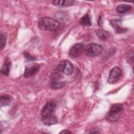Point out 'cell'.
I'll list each match as a JSON object with an SVG mask.
<instances>
[{"instance_id":"obj_5","label":"cell","mask_w":134,"mask_h":134,"mask_svg":"<svg viewBox=\"0 0 134 134\" xmlns=\"http://www.w3.org/2000/svg\"><path fill=\"white\" fill-rule=\"evenodd\" d=\"M59 68L61 71L65 74H72L74 70V67L73 64L68 60H63L59 64Z\"/></svg>"},{"instance_id":"obj_3","label":"cell","mask_w":134,"mask_h":134,"mask_svg":"<svg viewBox=\"0 0 134 134\" xmlns=\"http://www.w3.org/2000/svg\"><path fill=\"white\" fill-rule=\"evenodd\" d=\"M103 51V46L97 43H90L85 49L86 55L91 58L98 56L102 53Z\"/></svg>"},{"instance_id":"obj_11","label":"cell","mask_w":134,"mask_h":134,"mask_svg":"<svg viewBox=\"0 0 134 134\" xmlns=\"http://www.w3.org/2000/svg\"><path fill=\"white\" fill-rule=\"evenodd\" d=\"M11 61L9 59H7L3 65H2L1 69V72L2 74L5 75H8L9 74L10 68H11Z\"/></svg>"},{"instance_id":"obj_19","label":"cell","mask_w":134,"mask_h":134,"mask_svg":"<svg viewBox=\"0 0 134 134\" xmlns=\"http://www.w3.org/2000/svg\"><path fill=\"white\" fill-rule=\"evenodd\" d=\"M25 57L27 60H28L29 61H34L36 60V59L34 57L31 56L30 54H29L28 53H27V52L25 53Z\"/></svg>"},{"instance_id":"obj_14","label":"cell","mask_w":134,"mask_h":134,"mask_svg":"<svg viewBox=\"0 0 134 134\" xmlns=\"http://www.w3.org/2000/svg\"><path fill=\"white\" fill-rule=\"evenodd\" d=\"M65 82L59 80L58 77H54L51 81V87L53 89L61 88L65 85Z\"/></svg>"},{"instance_id":"obj_12","label":"cell","mask_w":134,"mask_h":134,"mask_svg":"<svg viewBox=\"0 0 134 134\" xmlns=\"http://www.w3.org/2000/svg\"><path fill=\"white\" fill-rule=\"evenodd\" d=\"M74 1L72 0H62V1H58L55 0L52 1V4L54 5L58 6H62V7H66V6H70L74 4Z\"/></svg>"},{"instance_id":"obj_6","label":"cell","mask_w":134,"mask_h":134,"mask_svg":"<svg viewBox=\"0 0 134 134\" xmlns=\"http://www.w3.org/2000/svg\"><path fill=\"white\" fill-rule=\"evenodd\" d=\"M121 70L118 66H115L110 71L109 75L107 81L110 84H113L116 82L121 75Z\"/></svg>"},{"instance_id":"obj_1","label":"cell","mask_w":134,"mask_h":134,"mask_svg":"<svg viewBox=\"0 0 134 134\" xmlns=\"http://www.w3.org/2000/svg\"><path fill=\"white\" fill-rule=\"evenodd\" d=\"M38 26L42 30L51 31L57 30L60 27V24L52 18L44 17L39 20Z\"/></svg>"},{"instance_id":"obj_13","label":"cell","mask_w":134,"mask_h":134,"mask_svg":"<svg viewBox=\"0 0 134 134\" xmlns=\"http://www.w3.org/2000/svg\"><path fill=\"white\" fill-rule=\"evenodd\" d=\"M131 9V6L127 4H122L116 7V10L119 14H125L128 12Z\"/></svg>"},{"instance_id":"obj_20","label":"cell","mask_w":134,"mask_h":134,"mask_svg":"<svg viewBox=\"0 0 134 134\" xmlns=\"http://www.w3.org/2000/svg\"><path fill=\"white\" fill-rule=\"evenodd\" d=\"M71 133V132L67 129H64L60 132V133Z\"/></svg>"},{"instance_id":"obj_4","label":"cell","mask_w":134,"mask_h":134,"mask_svg":"<svg viewBox=\"0 0 134 134\" xmlns=\"http://www.w3.org/2000/svg\"><path fill=\"white\" fill-rule=\"evenodd\" d=\"M84 50V44L82 42L74 44L70 49L69 54L70 57L76 58L79 57Z\"/></svg>"},{"instance_id":"obj_2","label":"cell","mask_w":134,"mask_h":134,"mask_svg":"<svg viewBox=\"0 0 134 134\" xmlns=\"http://www.w3.org/2000/svg\"><path fill=\"white\" fill-rule=\"evenodd\" d=\"M123 109L124 106L121 104H115L111 105L108 112L106 114V119L110 122L118 121Z\"/></svg>"},{"instance_id":"obj_7","label":"cell","mask_w":134,"mask_h":134,"mask_svg":"<svg viewBox=\"0 0 134 134\" xmlns=\"http://www.w3.org/2000/svg\"><path fill=\"white\" fill-rule=\"evenodd\" d=\"M40 68V65L36 63L31 64L27 66L25 68L24 72V77H29L36 74Z\"/></svg>"},{"instance_id":"obj_15","label":"cell","mask_w":134,"mask_h":134,"mask_svg":"<svg viewBox=\"0 0 134 134\" xmlns=\"http://www.w3.org/2000/svg\"><path fill=\"white\" fill-rule=\"evenodd\" d=\"M80 24L85 27H90L92 25V21L90 15L88 14H86L84 15L80 20Z\"/></svg>"},{"instance_id":"obj_10","label":"cell","mask_w":134,"mask_h":134,"mask_svg":"<svg viewBox=\"0 0 134 134\" xmlns=\"http://www.w3.org/2000/svg\"><path fill=\"white\" fill-rule=\"evenodd\" d=\"M110 23L113 27L115 29V31L116 33H122L126 30L125 28H123L120 27L121 21L119 19H113L110 20Z\"/></svg>"},{"instance_id":"obj_17","label":"cell","mask_w":134,"mask_h":134,"mask_svg":"<svg viewBox=\"0 0 134 134\" xmlns=\"http://www.w3.org/2000/svg\"><path fill=\"white\" fill-rule=\"evenodd\" d=\"M11 102L10 97L8 95H4L1 97V106H6L9 105Z\"/></svg>"},{"instance_id":"obj_9","label":"cell","mask_w":134,"mask_h":134,"mask_svg":"<svg viewBox=\"0 0 134 134\" xmlns=\"http://www.w3.org/2000/svg\"><path fill=\"white\" fill-rule=\"evenodd\" d=\"M41 121L47 126H51L57 123L58 119L57 117L53 114L41 116Z\"/></svg>"},{"instance_id":"obj_16","label":"cell","mask_w":134,"mask_h":134,"mask_svg":"<svg viewBox=\"0 0 134 134\" xmlns=\"http://www.w3.org/2000/svg\"><path fill=\"white\" fill-rule=\"evenodd\" d=\"M96 35L100 39L105 40L108 37L109 33L105 30H103L102 29H99L97 30Z\"/></svg>"},{"instance_id":"obj_18","label":"cell","mask_w":134,"mask_h":134,"mask_svg":"<svg viewBox=\"0 0 134 134\" xmlns=\"http://www.w3.org/2000/svg\"><path fill=\"white\" fill-rule=\"evenodd\" d=\"M0 42H1V49L2 50L5 47L6 42V37L5 35L1 34L0 36Z\"/></svg>"},{"instance_id":"obj_8","label":"cell","mask_w":134,"mask_h":134,"mask_svg":"<svg viewBox=\"0 0 134 134\" xmlns=\"http://www.w3.org/2000/svg\"><path fill=\"white\" fill-rule=\"evenodd\" d=\"M55 107L56 104L54 102H48L41 110V116L53 114Z\"/></svg>"}]
</instances>
